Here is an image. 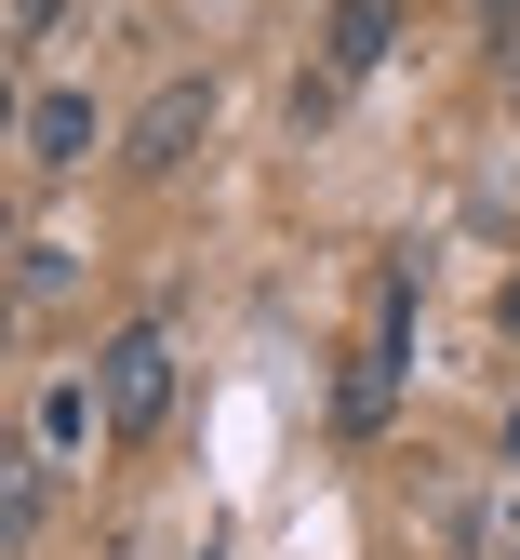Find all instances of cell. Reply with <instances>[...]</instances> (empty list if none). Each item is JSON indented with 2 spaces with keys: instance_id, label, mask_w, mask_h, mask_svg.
Masks as SVG:
<instances>
[{
  "instance_id": "6da1fadb",
  "label": "cell",
  "mask_w": 520,
  "mask_h": 560,
  "mask_svg": "<svg viewBox=\"0 0 520 560\" xmlns=\"http://www.w3.org/2000/svg\"><path fill=\"white\" fill-rule=\"evenodd\" d=\"M94 400H107V441H147V428L174 413V334H161V320L107 334V347H94Z\"/></svg>"
},
{
  "instance_id": "7a4b0ae2",
  "label": "cell",
  "mask_w": 520,
  "mask_h": 560,
  "mask_svg": "<svg viewBox=\"0 0 520 560\" xmlns=\"http://www.w3.org/2000/svg\"><path fill=\"white\" fill-rule=\"evenodd\" d=\"M200 133H213V81H161V94L134 107V133H120V161H134V174H174V161L200 148Z\"/></svg>"
},
{
  "instance_id": "3957f363",
  "label": "cell",
  "mask_w": 520,
  "mask_h": 560,
  "mask_svg": "<svg viewBox=\"0 0 520 560\" xmlns=\"http://www.w3.org/2000/svg\"><path fill=\"white\" fill-rule=\"evenodd\" d=\"M94 148H107L94 94H67V81H54V94H27V174H81Z\"/></svg>"
},
{
  "instance_id": "277c9868",
  "label": "cell",
  "mask_w": 520,
  "mask_h": 560,
  "mask_svg": "<svg viewBox=\"0 0 520 560\" xmlns=\"http://www.w3.org/2000/svg\"><path fill=\"white\" fill-rule=\"evenodd\" d=\"M388 40H401V0H334L321 67H334V81H374V67H388Z\"/></svg>"
},
{
  "instance_id": "5b68a950",
  "label": "cell",
  "mask_w": 520,
  "mask_h": 560,
  "mask_svg": "<svg viewBox=\"0 0 520 560\" xmlns=\"http://www.w3.org/2000/svg\"><path fill=\"white\" fill-rule=\"evenodd\" d=\"M94 428H107V400H94V374H67V387L41 400V454L67 467V454H81V441H94Z\"/></svg>"
},
{
  "instance_id": "8992f818",
  "label": "cell",
  "mask_w": 520,
  "mask_h": 560,
  "mask_svg": "<svg viewBox=\"0 0 520 560\" xmlns=\"http://www.w3.org/2000/svg\"><path fill=\"white\" fill-rule=\"evenodd\" d=\"M41 467H54V454H27V467H14V494H0V534H14V547L41 534V494H54V480H41Z\"/></svg>"
},
{
  "instance_id": "52a82bcc",
  "label": "cell",
  "mask_w": 520,
  "mask_h": 560,
  "mask_svg": "<svg viewBox=\"0 0 520 560\" xmlns=\"http://www.w3.org/2000/svg\"><path fill=\"white\" fill-rule=\"evenodd\" d=\"M67 280H81V267H67V241H27V267H14V294H27V307H54Z\"/></svg>"
},
{
  "instance_id": "ba28073f",
  "label": "cell",
  "mask_w": 520,
  "mask_h": 560,
  "mask_svg": "<svg viewBox=\"0 0 520 560\" xmlns=\"http://www.w3.org/2000/svg\"><path fill=\"white\" fill-rule=\"evenodd\" d=\"M481 27H520V0H481Z\"/></svg>"
},
{
  "instance_id": "9c48e42d",
  "label": "cell",
  "mask_w": 520,
  "mask_h": 560,
  "mask_svg": "<svg viewBox=\"0 0 520 560\" xmlns=\"http://www.w3.org/2000/svg\"><path fill=\"white\" fill-rule=\"evenodd\" d=\"M507 467H520V400H507Z\"/></svg>"
}]
</instances>
